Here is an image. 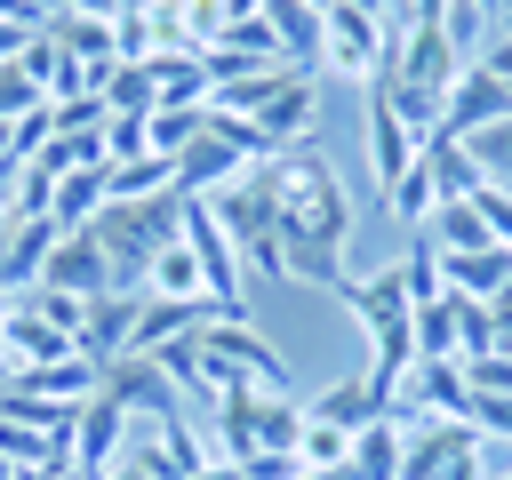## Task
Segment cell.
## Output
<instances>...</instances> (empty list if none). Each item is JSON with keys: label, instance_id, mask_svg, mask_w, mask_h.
<instances>
[{"label": "cell", "instance_id": "31", "mask_svg": "<svg viewBox=\"0 0 512 480\" xmlns=\"http://www.w3.org/2000/svg\"><path fill=\"white\" fill-rule=\"evenodd\" d=\"M304 480H352V464H304Z\"/></svg>", "mask_w": 512, "mask_h": 480}, {"label": "cell", "instance_id": "13", "mask_svg": "<svg viewBox=\"0 0 512 480\" xmlns=\"http://www.w3.org/2000/svg\"><path fill=\"white\" fill-rule=\"evenodd\" d=\"M136 312H144V296H128V288L96 296V304H88V328H80V352H88L96 368L120 360V352H136Z\"/></svg>", "mask_w": 512, "mask_h": 480}, {"label": "cell", "instance_id": "8", "mask_svg": "<svg viewBox=\"0 0 512 480\" xmlns=\"http://www.w3.org/2000/svg\"><path fill=\"white\" fill-rule=\"evenodd\" d=\"M120 448H128V416L96 392V400H80L72 408V448H64V464L80 472V480H104L112 464H120Z\"/></svg>", "mask_w": 512, "mask_h": 480}, {"label": "cell", "instance_id": "17", "mask_svg": "<svg viewBox=\"0 0 512 480\" xmlns=\"http://www.w3.org/2000/svg\"><path fill=\"white\" fill-rule=\"evenodd\" d=\"M280 280H296V288H328V296H344V248H328V240H304V232H280Z\"/></svg>", "mask_w": 512, "mask_h": 480}, {"label": "cell", "instance_id": "19", "mask_svg": "<svg viewBox=\"0 0 512 480\" xmlns=\"http://www.w3.org/2000/svg\"><path fill=\"white\" fill-rule=\"evenodd\" d=\"M400 448H408V424L384 408L376 424L352 432V456H344V464H352V480H400Z\"/></svg>", "mask_w": 512, "mask_h": 480}, {"label": "cell", "instance_id": "22", "mask_svg": "<svg viewBox=\"0 0 512 480\" xmlns=\"http://www.w3.org/2000/svg\"><path fill=\"white\" fill-rule=\"evenodd\" d=\"M144 296H184V304H192V296H208V272H200V256H192V240H184V232H176V240L152 256ZM224 312H232V304H224Z\"/></svg>", "mask_w": 512, "mask_h": 480}, {"label": "cell", "instance_id": "18", "mask_svg": "<svg viewBox=\"0 0 512 480\" xmlns=\"http://www.w3.org/2000/svg\"><path fill=\"white\" fill-rule=\"evenodd\" d=\"M240 168H256V160H240L232 144H216V136H200V144H184L176 152V192H192V200H208V192H224Z\"/></svg>", "mask_w": 512, "mask_h": 480}, {"label": "cell", "instance_id": "23", "mask_svg": "<svg viewBox=\"0 0 512 480\" xmlns=\"http://www.w3.org/2000/svg\"><path fill=\"white\" fill-rule=\"evenodd\" d=\"M424 168H432V184H440V200H472V192L488 184V176H480V160H472V152H464L456 136H440V128L424 136Z\"/></svg>", "mask_w": 512, "mask_h": 480}, {"label": "cell", "instance_id": "36", "mask_svg": "<svg viewBox=\"0 0 512 480\" xmlns=\"http://www.w3.org/2000/svg\"><path fill=\"white\" fill-rule=\"evenodd\" d=\"M504 8H512V0H504Z\"/></svg>", "mask_w": 512, "mask_h": 480}, {"label": "cell", "instance_id": "7", "mask_svg": "<svg viewBox=\"0 0 512 480\" xmlns=\"http://www.w3.org/2000/svg\"><path fill=\"white\" fill-rule=\"evenodd\" d=\"M184 240H192V256H200V272H208V296H216V304H232V312H248V280H240V248L224 240V224H216V208H208V200H192V192H184Z\"/></svg>", "mask_w": 512, "mask_h": 480}, {"label": "cell", "instance_id": "12", "mask_svg": "<svg viewBox=\"0 0 512 480\" xmlns=\"http://www.w3.org/2000/svg\"><path fill=\"white\" fill-rule=\"evenodd\" d=\"M312 112H320V72H288V80H280V96L256 112V128L272 136V152H288V144H304V136H312Z\"/></svg>", "mask_w": 512, "mask_h": 480}, {"label": "cell", "instance_id": "14", "mask_svg": "<svg viewBox=\"0 0 512 480\" xmlns=\"http://www.w3.org/2000/svg\"><path fill=\"white\" fill-rule=\"evenodd\" d=\"M0 352H8V368H48V360H64V352H80L56 320H40L32 304H8V320H0Z\"/></svg>", "mask_w": 512, "mask_h": 480}, {"label": "cell", "instance_id": "29", "mask_svg": "<svg viewBox=\"0 0 512 480\" xmlns=\"http://www.w3.org/2000/svg\"><path fill=\"white\" fill-rule=\"evenodd\" d=\"M464 152L480 160V176H488V184H504V192H512V112H504L496 128H480V136H464Z\"/></svg>", "mask_w": 512, "mask_h": 480}, {"label": "cell", "instance_id": "27", "mask_svg": "<svg viewBox=\"0 0 512 480\" xmlns=\"http://www.w3.org/2000/svg\"><path fill=\"white\" fill-rule=\"evenodd\" d=\"M432 208H440V184H432V168H424V152H416V168L384 192V216H392V224H408V232H424V224H432Z\"/></svg>", "mask_w": 512, "mask_h": 480}, {"label": "cell", "instance_id": "32", "mask_svg": "<svg viewBox=\"0 0 512 480\" xmlns=\"http://www.w3.org/2000/svg\"><path fill=\"white\" fill-rule=\"evenodd\" d=\"M8 232H16V208H8V200H0V248H8Z\"/></svg>", "mask_w": 512, "mask_h": 480}, {"label": "cell", "instance_id": "1", "mask_svg": "<svg viewBox=\"0 0 512 480\" xmlns=\"http://www.w3.org/2000/svg\"><path fill=\"white\" fill-rule=\"evenodd\" d=\"M264 168H272L280 232H304V240H328V248L352 240V192H344V176H336L312 144H288V152H272Z\"/></svg>", "mask_w": 512, "mask_h": 480}, {"label": "cell", "instance_id": "26", "mask_svg": "<svg viewBox=\"0 0 512 480\" xmlns=\"http://www.w3.org/2000/svg\"><path fill=\"white\" fill-rule=\"evenodd\" d=\"M424 232H432V248H440V256H464V248H496V232H488V216H480L472 200H440Z\"/></svg>", "mask_w": 512, "mask_h": 480}, {"label": "cell", "instance_id": "3", "mask_svg": "<svg viewBox=\"0 0 512 480\" xmlns=\"http://www.w3.org/2000/svg\"><path fill=\"white\" fill-rule=\"evenodd\" d=\"M128 424H168V416H184V392L168 384V368L152 360V352H120V360H104V384H96Z\"/></svg>", "mask_w": 512, "mask_h": 480}, {"label": "cell", "instance_id": "28", "mask_svg": "<svg viewBox=\"0 0 512 480\" xmlns=\"http://www.w3.org/2000/svg\"><path fill=\"white\" fill-rule=\"evenodd\" d=\"M392 272H400V288H408V304H440V296H448V280H440V248H432V232H408V256H400Z\"/></svg>", "mask_w": 512, "mask_h": 480}, {"label": "cell", "instance_id": "20", "mask_svg": "<svg viewBox=\"0 0 512 480\" xmlns=\"http://www.w3.org/2000/svg\"><path fill=\"white\" fill-rule=\"evenodd\" d=\"M256 8H264V24H272L280 56L304 64V72H320V8H304V0H256Z\"/></svg>", "mask_w": 512, "mask_h": 480}, {"label": "cell", "instance_id": "21", "mask_svg": "<svg viewBox=\"0 0 512 480\" xmlns=\"http://www.w3.org/2000/svg\"><path fill=\"white\" fill-rule=\"evenodd\" d=\"M104 192H112V208H136V200H160V192H176V160H160V152H136V160H112V168H104Z\"/></svg>", "mask_w": 512, "mask_h": 480}, {"label": "cell", "instance_id": "24", "mask_svg": "<svg viewBox=\"0 0 512 480\" xmlns=\"http://www.w3.org/2000/svg\"><path fill=\"white\" fill-rule=\"evenodd\" d=\"M304 416H320V424H336V432H360V424L384 416V400L368 392V376H344V384H328L320 400H304Z\"/></svg>", "mask_w": 512, "mask_h": 480}, {"label": "cell", "instance_id": "35", "mask_svg": "<svg viewBox=\"0 0 512 480\" xmlns=\"http://www.w3.org/2000/svg\"><path fill=\"white\" fill-rule=\"evenodd\" d=\"M0 320H8V296H0Z\"/></svg>", "mask_w": 512, "mask_h": 480}, {"label": "cell", "instance_id": "2", "mask_svg": "<svg viewBox=\"0 0 512 480\" xmlns=\"http://www.w3.org/2000/svg\"><path fill=\"white\" fill-rule=\"evenodd\" d=\"M392 416L408 424L400 480H480V432L464 416H408V408H392Z\"/></svg>", "mask_w": 512, "mask_h": 480}, {"label": "cell", "instance_id": "33", "mask_svg": "<svg viewBox=\"0 0 512 480\" xmlns=\"http://www.w3.org/2000/svg\"><path fill=\"white\" fill-rule=\"evenodd\" d=\"M8 376H16V368H8V352H0V392H8Z\"/></svg>", "mask_w": 512, "mask_h": 480}, {"label": "cell", "instance_id": "6", "mask_svg": "<svg viewBox=\"0 0 512 480\" xmlns=\"http://www.w3.org/2000/svg\"><path fill=\"white\" fill-rule=\"evenodd\" d=\"M208 208H216V224H224V240H232V248L272 240V232H280V200H272V168H264V160H256V168H240L224 192H208Z\"/></svg>", "mask_w": 512, "mask_h": 480}, {"label": "cell", "instance_id": "25", "mask_svg": "<svg viewBox=\"0 0 512 480\" xmlns=\"http://www.w3.org/2000/svg\"><path fill=\"white\" fill-rule=\"evenodd\" d=\"M96 96H104L112 120H152V112H160V88H152L144 64H112V72L96 80Z\"/></svg>", "mask_w": 512, "mask_h": 480}, {"label": "cell", "instance_id": "30", "mask_svg": "<svg viewBox=\"0 0 512 480\" xmlns=\"http://www.w3.org/2000/svg\"><path fill=\"white\" fill-rule=\"evenodd\" d=\"M120 0H64V16H112Z\"/></svg>", "mask_w": 512, "mask_h": 480}, {"label": "cell", "instance_id": "34", "mask_svg": "<svg viewBox=\"0 0 512 480\" xmlns=\"http://www.w3.org/2000/svg\"><path fill=\"white\" fill-rule=\"evenodd\" d=\"M304 8H320V16H328V8H336V0H304Z\"/></svg>", "mask_w": 512, "mask_h": 480}, {"label": "cell", "instance_id": "9", "mask_svg": "<svg viewBox=\"0 0 512 480\" xmlns=\"http://www.w3.org/2000/svg\"><path fill=\"white\" fill-rule=\"evenodd\" d=\"M504 112H512V88H504L488 64H464V72H456V88H448V104H440V136H456V144H464V136L496 128Z\"/></svg>", "mask_w": 512, "mask_h": 480}, {"label": "cell", "instance_id": "16", "mask_svg": "<svg viewBox=\"0 0 512 480\" xmlns=\"http://www.w3.org/2000/svg\"><path fill=\"white\" fill-rule=\"evenodd\" d=\"M104 208H112L104 168H64V176H56V192H48V224H56V232H88Z\"/></svg>", "mask_w": 512, "mask_h": 480}, {"label": "cell", "instance_id": "5", "mask_svg": "<svg viewBox=\"0 0 512 480\" xmlns=\"http://www.w3.org/2000/svg\"><path fill=\"white\" fill-rule=\"evenodd\" d=\"M360 136H368V184L376 192H392L408 168H416V152H424V136L392 112V96H384V80H368V112H360Z\"/></svg>", "mask_w": 512, "mask_h": 480}, {"label": "cell", "instance_id": "4", "mask_svg": "<svg viewBox=\"0 0 512 480\" xmlns=\"http://www.w3.org/2000/svg\"><path fill=\"white\" fill-rule=\"evenodd\" d=\"M320 72L368 88V80L384 72V24H376L368 8H352V0H336V8L320 16Z\"/></svg>", "mask_w": 512, "mask_h": 480}, {"label": "cell", "instance_id": "10", "mask_svg": "<svg viewBox=\"0 0 512 480\" xmlns=\"http://www.w3.org/2000/svg\"><path fill=\"white\" fill-rule=\"evenodd\" d=\"M464 400H472V384H464V360H408V376H400V392H392V408H408V416H464Z\"/></svg>", "mask_w": 512, "mask_h": 480}, {"label": "cell", "instance_id": "11", "mask_svg": "<svg viewBox=\"0 0 512 480\" xmlns=\"http://www.w3.org/2000/svg\"><path fill=\"white\" fill-rule=\"evenodd\" d=\"M40 288H64V296H112V264H104V248H96V232H64L56 240V256H48V272H40Z\"/></svg>", "mask_w": 512, "mask_h": 480}, {"label": "cell", "instance_id": "15", "mask_svg": "<svg viewBox=\"0 0 512 480\" xmlns=\"http://www.w3.org/2000/svg\"><path fill=\"white\" fill-rule=\"evenodd\" d=\"M440 280H448V296L496 304V296L512 288V248H464V256H440Z\"/></svg>", "mask_w": 512, "mask_h": 480}]
</instances>
